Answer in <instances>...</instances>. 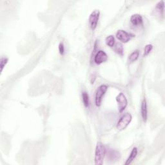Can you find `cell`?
I'll list each match as a JSON object with an SVG mask.
<instances>
[{
  "mask_svg": "<svg viewBox=\"0 0 165 165\" xmlns=\"http://www.w3.org/2000/svg\"><path fill=\"white\" fill-rule=\"evenodd\" d=\"M106 148L101 142H98L96 144L95 151V164L101 165L103 164L104 159L106 155Z\"/></svg>",
  "mask_w": 165,
  "mask_h": 165,
  "instance_id": "cell-1",
  "label": "cell"
},
{
  "mask_svg": "<svg viewBox=\"0 0 165 165\" xmlns=\"http://www.w3.org/2000/svg\"><path fill=\"white\" fill-rule=\"evenodd\" d=\"M132 120V116L130 113H126L120 118L116 125L117 129L119 131H122L126 129V128L129 125Z\"/></svg>",
  "mask_w": 165,
  "mask_h": 165,
  "instance_id": "cell-2",
  "label": "cell"
},
{
  "mask_svg": "<svg viewBox=\"0 0 165 165\" xmlns=\"http://www.w3.org/2000/svg\"><path fill=\"white\" fill-rule=\"evenodd\" d=\"M108 90V87L105 85H102L99 86L96 92V96H95V102L96 105L97 106H100L101 105L103 97L106 92Z\"/></svg>",
  "mask_w": 165,
  "mask_h": 165,
  "instance_id": "cell-3",
  "label": "cell"
},
{
  "mask_svg": "<svg viewBox=\"0 0 165 165\" xmlns=\"http://www.w3.org/2000/svg\"><path fill=\"white\" fill-rule=\"evenodd\" d=\"M100 12L99 10H94L90 15L89 17V25L90 29L94 31L96 28L98 24V21L99 20Z\"/></svg>",
  "mask_w": 165,
  "mask_h": 165,
  "instance_id": "cell-4",
  "label": "cell"
},
{
  "mask_svg": "<svg viewBox=\"0 0 165 165\" xmlns=\"http://www.w3.org/2000/svg\"><path fill=\"white\" fill-rule=\"evenodd\" d=\"M116 101L118 103L119 112L122 113L128 105V100L125 95L122 92L119 94L118 96L116 97Z\"/></svg>",
  "mask_w": 165,
  "mask_h": 165,
  "instance_id": "cell-5",
  "label": "cell"
},
{
  "mask_svg": "<svg viewBox=\"0 0 165 165\" xmlns=\"http://www.w3.org/2000/svg\"><path fill=\"white\" fill-rule=\"evenodd\" d=\"M133 37V35L123 30H119L116 33V38L119 41L123 43L129 41Z\"/></svg>",
  "mask_w": 165,
  "mask_h": 165,
  "instance_id": "cell-6",
  "label": "cell"
},
{
  "mask_svg": "<svg viewBox=\"0 0 165 165\" xmlns=\"http://www.w3.org/2000/svg\"><path fill=\"white\" fill-rule=\"evenodd\" d=\"M108 59L107 54L103 50H99L94 57V62L97 65H101Z\"/></svg>",
  "mask_w": 165,
  "mask_h": 165,
  "instance_id": "cell-7",
  "label": "cell"
},
{
  "mask_svg": "<svg viewBox=\"0 0 165 165\" xmlns=\"http://www.w3.org/2000/svg\"><path fill=\"white\" fill-rule=\"evenodd\" d=\"M130 22L132 24L135 26H139L143 25V17L141 15L138 14H133L130 17Z\"/></svg>",
  "mask_w": 165,
  "mask_h": 165,
  "instance_id": "cell-8",
  "label": "cell"
},
{
  "mask_svg": "<svg viewBox=\"0 0 165 165\" xmlns=\"http://www.w3.org/2000/svg\"><path fill=\"white\" fill-rule=\"evenodd\" d=\"M141 114L143 120L144 122H146L148 118V108H147V103L145 98L143 99L141 106Z\"/></svg>",
  "mask_w": 165,
  "mask_h": 165,
  "instance_id": "cell-9",
  "label": "cell"
},
{
  "mask_svg": "<svg viewBox=\"0 0 165 165\" xmlns=\"http://www.w3.org/2000/svg\"><path fill=\"white\" fill-rule=\"evenodd\" d=\"M137 155V148L136 147H134L132 148L129 156H128V159H126V163H125V165H127V164H130L136 158Z\"/></svg>",
  "mask_w": 165,
  "mask_h": 165,
  "instance_id": "cell-10",
  "label": "cell"
},
{
  "mask_svg": "<svg viewBox=\"0 0 165 165\" xmlns=\"http://www.w3.org/2000/svg\"><path fill=\"white\" fill-rule=\"evenodd\" d=\"M155 10L158 12L160 16H163L164 10V3L163 1H161L156 4V6H155Z\"/></svg>",
  "mask_w": 165,
  "mask_h": 165,
  "instance_id": "cell-11",
  "label": "cell"
},
{
  "mask_svg": "<svg viewBox=\"0 0 165 165\" xmlns=\"http://www.w3.org/2000/svg\"><path fill=\"white\" fill-rule=\"evenodd\" d=\"M139 56V51L138 50H135L130 54L129 58H128V60H129L130 63L134 62L138 59Z\"/></svg>",
  "mask_w": 165,
  "mask_h": 165,
  "instance_id": "cell-12",
  "label": "cell"
},
{
  "mask_svg": "<svg viewBox=\"0 0 165 165\" xmlns=\"http://www.w3.org/2000/svg\"><path fill=\"white\" fill-rule=\"evenodd\" d=\"M114 47L115 52L119 55H120V56H123L124 54V49H123V45L120 43H117L116 44L115 46H114Z\"/></svg>",
  "mask_w": 165,
  "mask_h": 165,
  "instance_id": "cell-13",
  "label": "cell"
},
{
  "mask_svg": "<svg viewBox=\"0 0 165 165\" xmlns=\"http://www.w3.org/2000/svg\"><path fill=\"white\" fill-rule=\"evenodd\" d=\"M105 42L107 46L110 47H113L115 45V38L114 37V35H110L106 38L105 39Z\"/></svg>",
  "mask_w": 165,
  "mask_h": 165,
  "instance_id": "cell-14",
  "label": "cell"
},
{
  "mask_svg": "<svg viewBox=\"0 0 165 165\" xmlns=\"http://www.w3.org/2000/svg\"><path fill=\"white\" fill-rule=\"evenodd\" d=\"M82 103L85 107L88 108L89 106V96L88 94L86 92H82Z\"/></svg>",
  "mask_w": 165,
  "mask_h": 165,
  "instance_id": "cell-15",
  "label": "cell"
},
{
  "mask_svg": "<svg viewBox=\"0 0 165 165\" xmlns=\"http://www.w3.org/2000/svg\"><path fill=\"white\" fill-rule=\"evenodd\" d=\"M153 49V45L151 44H148L145 46L144 49V56H146L150 53V52Z\"/></svg>",
  "mask_w": 165,
  "mask_h": 165,
  "instance_id": "cell-16",
  "label": "cell"
},
{
  "mask_svg": "<svg viewBox=\"0 0 165 165\" xmlns=\"http://www.w3.org/2000/svg\"><path fill=\"white\" fill-rule=\"evenodd\" d=\"M8 61V59L5 57H2L1 58V60H0V67H1V72H3V70L5 65L7 64Z\"/></svg>",
  "mask_w": 165,
  "mask_h": 165,
  "instance_id": "cell-17",
  "label": "cell"
},
{
  "mask_svg": "<svg viewBox=\"0 0 165 165\" xmlns=\"http://www.w3.org/2000/svg\"><path fill=\"white\" fill-rule=\"evenodd\" d=\"M59 51L61 55H63L65 54V46H64V44L63 42H60L59 44Z\"/></svg>",
  "mask_w": 165,
  "mask_h": 165,
  "instance_id": "cell-18",
  "label": "cell"
}]
</instances>
